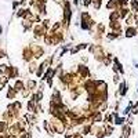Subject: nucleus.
<instances>
[{
  "label": "nucleus",
  "instance_id": "obj_1",
  "mask_svg": "<svg viewBox=\"0 0 138 138\" xmlns=\"http://www.w3.org/2000/svg\"><path fill=\"white\" fill-rule=\"evenodd\" d=\"M116 124H123V119L121 117H116V121H115Z\"/></svg>",
  "mask_w": 138,
  "mask_h": 138
},
{
  "label": "nucleus",
  "instance_id": "obj_2",
  "mask_svg": "<svg viewBox=\"0 0 138 138\" xmlns=\"http://www.w3.org/2000/svg\"><path fill=\"white\" fill-rule=\"evenodd\" d=\"M134 35V29H130V30H127V36H133Z\"/></svg>",
  "mask_w": 138,
  "mask_h": 138
},
{
  "label": "nucleus",
  "instance_id": "obj_3",
  "mask_svg": "<svg viewBox=\"0 0 138 138\" xmlns=\"http://www.w3.org/2000/svg\"><path fill=\"white\" fill-rule=\"evenodd\" d=\"M0 33H2V26H0Z\"/></svg>",
  "mask_w": 138,
  "mask_h": 138
}]
</instances>
